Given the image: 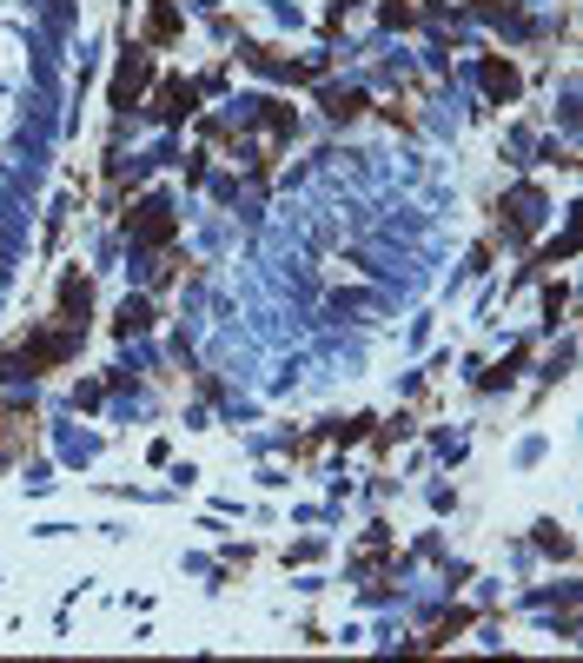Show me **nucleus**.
Returning <instances> with one entry per match:
<instances>
[{
	"label": "nucleus",
	"mask_w": 583,
	"mask_h": 663,
	"mask_svg": "<svg viewBox=\"0 0 583 663\" xmlns=\"http://www.w3.org/2000/svg\"><path fill=\"white\" fill-rule=\"evenodd\" d=\"M385 21H391V27H418V8H404V0H385Z\"/></svg>",
	"instance_id": "nucleus-12"
},
{
	"label": "nucleus",
	"mask_w": 583,
	"mask_h": 663,
	"mask_svg": "<svg viewBox=\"0 0 583 663\" xmlns=\"http://www.w3.org/2000/svg\"><path fill=\"white\" fill-rule=\"evenodd\" d=\"M34 405H14V398H0V471L8 465H21L27 451H34Z\"/></svg>",
	"instance_id": "nucleus-4"
},
{
	"label": "nucleus",
	"mask_w": 583,
	"mask_h": 663,
	"mask_svg": "<svg viewBox=\"0 0 583 663\" xmlns=\"http://www.w3.org/2000/svg\"><path fill=\"white\" fill-rule=\"evenodd\" d=\"M146 87H153V47L139 40V47H126V53H120V67H113L107 107H113V113H133V107L146 100Z\"/></svg>",
	"instance_id": "nucleus-2"
},
{
	"label": "nucleus",
	"mask_w": 583,
	"mask_h": 663,
	"mask_svg": "<svg viewBox=\"0 0 583 663\" xmlns=\"http://www.w3.org/2000/svg\"><path fill=\"white\" fill-rule=\"evenodd\" d=\"M180 40V8L173 0H153L146 8V47H173Z\"/></svg>",
	"instance_id": "nucleus-7"
},
{
	"label": "nucleus",
	"mask_w": 583,
	"mask_h": 663,
	"mask_svg": "<svg viewBox=\"0 0 583 663\" xmlns=\"http://www.w3.org/2000/svg\"><path fill=\"white\" fill-rule=\"evenodd\" d=\"M365 107H372L365 94H325V113H331V120H359Z\"/></svg>",
	"instance_id": "nucleus-11"
},
{
	"label": "nucleus",
	"mask_w": 583,
	"mask_h": 663,
	"mask_svg": "<svg viewBox=\"0 0 583 663\" xmlns=\"http://www.w3.org/2000/svg\"><path fill=\"white\" fill-rule=\"evenodd\" d=\"M484 94L490 100H518V67L511 60H484Z\"/></svg>",
	"instance_id": "nucleus-8"
},
{
	"label": "nucleus",
	"mask_w": 583,
	"mask_h": 663,
	"mask_svg": "<svg viewBox=\"0 0 583 663\" xmlns=\"http://www.w3.org/2000/svg\"><path fill=\"white\" fill-rule=\"evenodd\" d=\"M126 232H133V245H173V232H180V213H173V200H139L133 213H126Z\"/></svg>",
	"instance_id": "nucleus-3"
},
{
	"label": "nucleus",
	"mask_w": 583,
	"mask_h": 663,
	"mask_svg": "<svg viewBox=\"0 0 583 663\" xmlns=\"http://www.w3.org/2000/svg\"><path fill=\"white\" fill-rule=\"evenodd\" d=\"M87 312H94V286H87V273H66V279H60V312H53V318H60L66 332H87Z\"/></svg>",
	"instance_id": "nucleus-5"
},
{
	"label": "nucleus",
	"mask_w": 583,
	"mask_h": 663,
	"mask_svg": "<svg viewBox=\"0 0 583 663\" xmlns=\"http://www.w3.org/2000/svg\"><path fill=\"white\" fill-rule=\"evenodd\" d=\"M73 352H80V332H66L60 318H47V325H34V332H21V339L0 346V385H8V378H47Z\"/></svg>",
	"instance_id": "nucleus-1"
},
{
	"label": "nucleus",
	"mask_w": 583,
	"mask_h": 663,
	"mask_svg": "<svg viewBox=\"0 0 583 663\" xmlns=\"http://www.w3.org/2000/svg\"><path fill=\"white\" fill-rule=\"evenodd\" d=\"M146 94H153V120H166V126L186 120V113L199 107V94L186 87V80H159V87H146Z\"/></svg>",
	"instance_id": "nucleus-6"
},
{
	"label": "nucleus",
	"mask_w": 583,
	"mask_h": 663,
	"mask_svg": "<svg viewBox=\"0 0 583 663\" xmlns=\"http://www.w3.org/2000/svg\"><path fill=\"white\" fill-rule=\"evenodd\" d=\"M146 325H153V305H146V299H126V305L113 312V332H120V339H139Z\"/></svg>",
	"instance_id": "nucleus-9"
},
{
	"label": "nucleus",
	"mask_w": 583,
	"mask_h": 663,
	"mask_svg": "<svg viewBox=\"0 0 583 663\" xmlns=\"http://www.w3.org/2000/svg\"><path fill=\"white\" fill-rule=\"evenodd\" d=\"M537 206H544V200H537L531 186L511 200V239H531V232H537Z\"/></svg>",
	"instance_id": "nucleus-10"
}]
</instances>
